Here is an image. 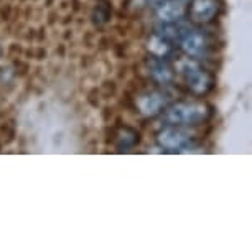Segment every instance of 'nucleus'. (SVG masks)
I'll return each instance as SVG.
<instances>
[{
    "label": "nucleus",
    "mask_w": 252,
    "mask_h": 252,
    "mask_svg": "<svg viewBox=\"0 0 252 252\" xmlns=\"http://www.w3.org/2000/svg\"><path fill=\"white\" fill-rule=\"evenodd\" d=\"M211 109L204 102H177L165 107V121L172 126H196L208 121Z\"/></svg>",
    "instance_id": "obj_1"
},
{
    "label": "nucleus",
    "mask_w": 252,
    "mask_h": 252,
    "mask_svg": "<svg viewBox=\"0 0 252 252\" xmlns=\"http://www.w3.org/2000/svg\"><path fill=\"white\" fill-rule=\"evenodd\" d=\"M178 73L182 74L187 86L194 94H206L213 88V78L194 58H183L177 63Z\"/></svg>",
    "instance_id": "obj_2"
},
{
    "label": "nucleus",
    "mask_w": 252,
    "mask_h": 252,
    "mask_svg": "<svg viewBox=\"0 0 252 252\" xmlns=\"http://www.w3.org/2000/svg\"><path fill=\"white\" fill-rule=\"evenodd\" d=\"M193 137L194 135L191 132L183 129V126H172V124H168V127H165L163 130L158 132L157 144L166 152H183L191 145Z\"/></svg>",
    "instance_id": "obj_3"
},
{
    "label": "nucleus",
    "mask_w": 252,
    "mask_h": 252,
    "mask_svg": "<svg viewBox=\"0 0 252 252\" xmlns=\"http://www.w3.org/2000/svg\"><path fill=\"white\" fill-rule=\"evenodd\" d=\"M182 50L191 58H203L208 56L209 50H211V41L209 38L204 35L203 32L194 30V28L185 27L182 32V36L178 40Z\"/></svg>",
    "instance_id": "obj_4"
},
{
    "label": "nucleus",
    "mask_w": 252,
    "mask_h": 252,
    "mask_svg": "<svg viewBox=\"0 0 252 252\" xmlns=\"http://www.w3.org/2000/svg\"><path fill=\"white\" fill-rule=\"evenodd\" d=\"M220 12V2L218 0H193L189 8V17L196 23H209L215 20Z\"/></svg>",
    "instance_id": "obj_5"
},
{
    "label": "nucleus",
    "mask_w": 252,
    "mask_h": 252,
    "mask_svg": "<svg viewBox=\"0 0 252 252\" xmlns=\"http://www.w3.org/2000/svg\"><path fill=\"white\" fill-rule=\"evenodd\" d=\"M166 102H168V97L165 96L163 93H149L144 94V96L139 97L137 101V107L139 111L147 117H155L158 116L161 111H165Z\"/></svg>",
    "instance_id": "obj_6"
},
{
    "label": "nucleus",
    "mask_w": 252,
    "mask_h": 252,
    "mask_svg": "<svg viewBox=\"0 0 252 252\" xmlns=\"http://www.w3.org/2000/svg\"><path fill=\"white\" fill-rule=\"evenodd\" d=\"M157 7V15L163 23H177L185 15V0H165Z\"/></svg>",
    "instance_id": "obj_7"
},
{
    "label": "nucleus",
    "mask_w": 252,
    "mask_h": 252,
    "mask_svg": "<svg viewBox=\"0 0 252 252\" xmlns=\"http://www.w3.org/2000/svg\"><path fill=\"white\" fill-rule=\"evenodd\" d=\"M149 69H150L152 78L155 81H158L160 84H170L173 81V71L166 64L165 60L152 56L149 60Z\"/></svg>",
    "instance_id": "obj_8"
},
{
    "label": "nucleus",
    "mask_w": 252,
    "mask_h": 252,
    "mask_svg": "<svg viewBox=\"0 0 252 252\" xmlns=\"http://www.w3.org/2000/svg\"><path fill=\"white\" fill-rule=\"evenodd\" d=\"M149 51L152 53V56H155V58L165 60L166 56L172 53V45H170V41L165 40L163 36L154 35L149 40Z\"/></svg>",
    "instance_id": "obj_9"
},
{
    "label": "nucleus",
    "mask_w": 252,
    "mask_h": 252,
    "mask_svg": "<svg viewBox=\"0 0 252 252\" xmlns=\"http://www.w3.org/2000/svg\"><path fill=\"white\" fill-rule=\"evenodd\" d=\"M152 3H155V5H160L161 2H165V0H150Z\"/></svg>",
    "instance_id": "obj_10"
},
{
    "label": "nucleus",
    "mask_w": 252,
    "mask_h": 252,
    "mask_svg": "<svg viewBox=\"0 0 252 252\" xmlns=\"http://www.w3.org/2000/svg\"><path fill=\"white\" fill-rule=\"evenodd\" d=\"M0 55H2V50H0Z\"/></svg>",
    "instance_id": "obj_11"
}]
</instances>
